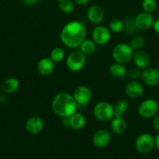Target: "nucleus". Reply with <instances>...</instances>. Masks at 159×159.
<instances>
[{"label": "nucleus", "instance_id": "nucleus-1", "mask_svg": "<svg viewBox=\"0 0 159 159\" xmlns=\"http://www.w3.org/2000/svg\"><path fill=\"white\" fill-rule=\"evenodd\" d=\"M87 30L82 23L76 20L67 23L61 30L60 39L65 46L77 48L86 39Z\"/></svg>", "mask_w": 159, "mask_h": 159}, {"label": "nucleus", "instance_id": "nucleus-2", "mask_svg": "<svg viewBox=\"0 0 159 159\" xmlns=\"http://www.w3.org/2000/svg\"><path fill=\"white\" fill-rule=\"evenodd\" d=\"M51 108L56 115L61 117L68 118L76 113L78 104L70 93H60L53 98Z\"/></svg>", "mask_w": 159, "mask_h": 159}, {"label": "nucleus", "instance_id": "nucleus-3", "mask_svg": "<svg viewBox=\"0 0 159 159\" xmlns=\"http://www.w3.org/2000/svg\"><path fill=\"white\" fill-rule=\"evenodd\" d=\"M133 53L134 51L130 45L119 43L115 45L112 50V57L116 63L125 65L132 61Z\"/></svg>", "mask_w": 159, "mask_h": 159}, {"label": "nucleus", "instance_id": "nucleus-4", "mask_svg": "<svg viewBox=\"0 0 159 159\" xmlns=\"http://www.w3.org/2000/svg\"><path fill=\"white\" fill-rule=\"evenodd\" d=\"M94 117L101 122L111 120L114 117L113 106L106 101H101L96 103L93 110Z\"/></svg>", "mask_w": 159, "mask_h": 159}, {"label": "nucleus", "instance_id": "nucleus-5", "mask_svg": "<svg viewBox=\"0 0 159 159\" xmlns=\"http://www.w3.org/2000/svg\"><path fill=\"white\" fill-rule=\"evenodd\" d=\"M159 110L158 102L154 99H147L142 101L138 107V113L142 118L151 119L157 115Z\"/></svg>", "mask_w": 159, "mask_h": 159}, {"label": "nucleus", "instance_id": "nucleus-6", "mask_svg": "<svg viewBox=\"0 0 159 159\" xmlns=\"http://www.w3.org/2000/svg\"><path fill=\"white\" fill-rule=\"evenodd\" d=\"M135 148L139 153L147 154L151 152L155 146L154 138L150 134H142L135 140Z\"/></svg>", "mask_w": 159, "mask_h": 159}, {"label": "nucleus", "instance_id": "nucleus-7", "mask_svg": "<svg viewBox=\"0 0 159 159\" xmlns=\"http://www.w3.org/2000/svg\"><path fill=\"white\" fill-rule=\"evenodd\" d=\"M65 65L70 71H80L86 65L85 54L81 51H73L70 53L65 60Z\"/></svg>", "mask_w": 159, "mask_h": 159}, {"label": "nucleus", "instance_id": "nucleus-8", "mask_svg": "<svg viewBox=\"0 0 159 159\" xmlns=\"http://www.w3.org/2000/svg\"><path fill=\"white\" fill-rule=\"evenodd\" d=\"M111 39V30L104 26H97L92 31V40L96 44L104 46L109 42Z\"/></svg>", "mask_w": 159, "mask_h": 159}, {"label": "nucleus", "instance_id": "nucleus-9", "mask_svg": "<svg viewBox=\"0 0 159 159\" xmlns=\"http://www.w3.org/2000/svg\"><path fill=\"white\" fill-rule=\"evenodd\" d=\"M73 96L78 106H84L90 102L92 98V93L86 85H79L75 89Z\"/></svg>", "mask_w": 159, "mask_h": 159}, {"label": "nucleus", "instance_id": "nucleus-10", "mask_svg": "<svg viewBox=\"0 0 159 159\" xmlns=\"http://www.w3.org/2000/svg\"><path fill=\"white\" fill-rule=\"evenodd\" d=\"M142 81L145 85L154 87L159 84V70L157 68H144L141 73Z\"/></svg>", "mask_w": 159, "mask_h": 159}, {"label": "nucleus", "instance_id": "nucleus-11", "mask_svg": "<svg viewBox=\"0 0 159 159\" xmlns=\"http://www.w3.org/2000/svg\"><path fill=\"white\" fill-rule=\"evenodd\" d=\"M112 135L110 132L104 129H100L94 134L92 137V142L95 147L98 148H106L111 142Z\"/></svg>", "mask_w": 159, "mask_h": 159}, {"label": "nucleus", "instance_id": "nucleus-12", "mask_svg": "<svg viewBox=\"0 0 159 159\" xmlns=\"http://www.w3.org/2000/svg\"><path fill=\"white\" fill-rule=\"evenodd\" d=\"M125 93L131 99H138L143 94V86L137 80H130L126 84Z\"/></svg>", "mask_w": 159, "mask_h": 159}, {"label": "nucleus", "instance_id": "nucleus-13", "mask_svg": "<svg viewBox=\"0 0 159 159\" xmlns=\"http://www.w3.org/2000/svg\"><path fill=\"white\" fill-rule=\"evenodd\" d=\"M25 128L30 134H38L43 130L44 120L38 116H31L26 122Z\"/></svg>", "mask_w": 159, "mask_h": 159}, {"label": "nucleus", "instance_id": "nucleus-14", "mask_svg": "<svg viewBox=\"0 0 159 159\" xmlns=\"http://www.w3.org/2000/svg\"><path fill=\"white\" fill-rule=\"evenodd\" d=\"M154 17L152 14L150 12H143L139 13L135 17V23L138 30H146L150 29L154 24Z\"/></svg>", "mask_w": 159, "mask_h": 159}, {"label": "nucleus", "instance_id": "nucleus-15", "mask_svg": "<svg viewBox=\"0 0 159 159\" xmlns=\"http://www.w3.org/2000/svg\"><path fill=\"white\" fill-rule=\"evenodd\" d=\"M87 16L90 23L98 25L104 20V11L101 6L98 5H93L87 10Z\"/></svg>", "mask_w": 159, "mask_h": 159}, {"label": "nucleus", "instance_id": "nucleus-16", "mask_svg": "<svg viewBox=\"0 0 159 159\" xmlns=\"http://www.w3.org/2000/svg\"><path fill=\"white\" fill-rule=\"evenodd\" d=\"M132 61H133L135 66L140 69H144V68H147L151 63V58H150L149 54L143 50L134 51Z\"/></svg>", "mask_w": 159, "mask_h": 159}, {"label": "nucleus", "instance_id": "nucleus-17", "mask_svg": "<svg viewBox=\"0 0 159 159\" xmlns=\"http://www.w3.org/2000/svg\"><path fill=\"white\" fill-rule=\"evenodd\" d=\"M55 62L50 57H44L38 61L37 70L41 75L48 76L54 71Z\"/></svg>", "mask_w": 159, "mask_h": 159}, {"label": "nucleus", "instance_id": "nucleus-18", "mask_svg": "<svg viewBox=\"0 0 159 159\" xmlns=\"http://www.w3.org/2000/svg\"><path fill=\"white\" fill-rule=\"evenodd\" d=\"M68 123L72 129L79 130L85 127L86 119L82 113L76 112L72 116L68 117Z\"/></svg>", "mask_w": 159, "mask_h": 159}, {"label": "nucleus", "instance_id": "nucleus-19", "mask_svg": "<svg viewBox=\"0 0 159 159\" xmlns=\"http://www.w3.org/2000/svg\"><path fill=\"white\" fill-rule=\"evenodd\" d=\"M20 82L16 78H8L2 84V90L6 94H12L19 89Z\"/></svg>", "mask_w": 159, "mask_h": 159}, {"label": "nucleus", "instance_id": "nucleus-20", "mask_svg": "<svg viewBox=\"0 0 159 159\" xmlns=\"http://www.w3.org/2000/svg\"><path fill=\"white\" fill-rule=\"evenodd\" d=\"M108 73L114 79H122L126 76L127 70L124 67V65L115 62L109 66Z\"/></svg>", "mask_w": 159, "mask_h": 159}, {"label": "nucleus", "instance_id": "nucleus-21", "mask_svg": "<svg viewBox=\"0 0 159 159\" xmlns=\"http://www.w3.org/2000/svg\"><path fill=\"white\" fill-rule=\"evenodd\" d=\"M127 125L123 117H113L111 121V129L116 134H123L126 132Z\"/></svg>", "mask_w": 159, "mask_h": 159}, {"label": "nucleus", "instance_id": "nucleus-22", "mask_svg": "<svg viewBox=\"0 0 159 159\" xmlns=\"http://www.w3.org/2000/svg\"><path fill=\"white\" fill-rule=\"evenodd\" d=\"M129 102L126 99H119L113 106L114 117H123V115L129 110Z\"/></svg>", "mask_w": 159, "mask_h": 159}, {"label": "nucleus", "instance_id": "nucleus-23", "mask_svg": "<svg viewBox=\"0 0 159 159\" xmlns=\"http://www.w3.org/2000/svg\"><path fill=\"white\" fill-rule=\"evenodd\" d=\"M80 48L84 54H91L96 50V43L93 40L85 39L80 45Z\"/></svg>", "mask_w": 159, "mask_h": 159}, {"label": "nucleus", "instance_id": "nucleus-24", "mask_svg": "<svg viewBox=\"0 0 159 159\" xmlns=\"http://www.w3.org/2000/svg\"><path fill=\"white\" fill-rule=\"evenodd\" d=\"M123 30L128 34H135L139 30L135 23V18H128L123 22Z\"/></svg>", "mask_w": 159, "mask_h": 159}, {"label": "nucleus", "instance_id": "nucleus-25", "mask_svg": "<svg viewBox=\"0 0 159 159\" xmlns=\"http://www.w3.org/2000/svg\"><path fill=\"white\" fill-rule=\"evenodd\" d=\"M131 48L133 49V51H139L141 50L142 48L145 44L144 37L140 35H135L131 38L130 42L129 43Z\"/></svg>", "mask_w": 159, "mask_h": 159}, {"label": "nucleus", "instance_id": "nucleus-26", "mask_svg": "<svg viewBox=\"0 0 159 159\" xmlns=\"http://www.w3.org/2000/svg\"><path fill=\"white\" fill-rule=\"evenodd\" d=\"M64 57H65V52L62 48H55L51 50V53H50V58L55 62V63H59V62L62 61L63 60Z\"/></svg>", "mask_w": 159, "mask_h": 159}, {"label": "nucleus", "instance_id": "nucleus-27", "mask_svg": "<svg viewBox=\"0 0 159 159\" xmlns=\"http://www.w3.org/2000/svg\"><path fill=\"white\" fill-rule=\"evenodd\" d=\"M59 8L65 13H70L74 10V3L72 0H58Z\"/></svg>", "mask_w": 159, "mask_h": 159}, {"label": "nucleus", "instance_id": "nucleus-28", "mask_svg": "<svg viewBox=\"0 0 159 159\" xmlns=\"http://www.w3.org/2000/svg\"><path fill=\"white\" fill-rule=\"evenodd\" d=\"M109 30L114 33L121 32L123 30V22L119 19H113L109 23Z\"/></svg>", "mask_w": 159, "mask_h": 159}, {"label": "nucleus", "instance_id": "nucleus-29", "mask_svg": "<svg viewBox=\"0 0 159 159\" xmlns=\"http://www.w3.org/2000/svg\"><path fill=\"white\" fill-rule=\"evenodd\" d=\"M141 6L144 12L152 13L157 8V2L156 0H143Z\"/></svg>", "mask_w": 159, "mask_h": 159}, {"label": "nucleus", "instance_id": "nucleus-30", "mask_svg": "<svg viewBox=\"0 0 159 159\" xmlns=\"http://www.w3.org/2000/svg\"><path fill=\"white\" fill-rule=\"evenodd\" d=\"M141 69L137 67H133L131 68L129 71H127L126 76L129 78L130 80H137L139 78L141 77Z\"/></svg>", "mask_w": 159, "mask_h": 159}, {"label": "nucleus", "instance_id": "nucleus-31", "mask_svg": "<svg viewBox=\"0 0 159 159\" xmlns=\"http://www.w3.org/2000/svg\"><path fill=\"white\" fill-rule=\"evenodd\" d=\"M153 127L154 130L159 132V115H156L153 117Z\"/></svg>", "mask_w": 159, "mask_h": 159}, {"label": "nucleus", "instance_id": "nucleus-32", "mask_svg": "<svg viewBox=\"0 0 159 159\" xmlns=\"http://www.w3.org/2000/svg\"><path fill=\"white\" fill-rule=\"evenodd\" d=\"M153 28H154V30L155 31L156 34L159 35V18L154 20V24H153Z\"/></svg>", "mask_w": 159, "mask_h": 159}, {"label": "nucleus", "instance_id": "nucleus-33", "mask_svg": "<svg viewBox=\"0 0 159 159\" xmlns=\"http://www.w3.org/2000/svg\"><path fill=\"white\" fill-rule=\"evenodd\" d=\"M23 2V3L27 6H34V5L37 4L39 0H22Z\"/></svg>", "mask_w": 159, "mask_h": 159}, {"label": "nucleus", "instance_id": "nucleus-34", "mask_svg": "<svg viewBox=\"0 0 159 159\" xmlns=\"http://www.w3.org/2000/svg\"><path fill=\"white\" fill-rule=\"evenodd\" d=\"M74 2L80 6H84V5H87L90 2V0H74Z\"/></svg>", "mask_w": 159, "mask_h": 159}, {"label": "nucleus", "instance_id": "nucleus-35", "mask_svg": "<svg viewBox=\"0 0 159 159\" xmlns=\"http://www.w3.org/2000/svg\"><path fill=\"white\" fill-rule=\"evenodd\" d=\"M154 143H155V147L159 151V133L154 138Z\"/></svg>", "mask_w": 159, "mask_h": 159}, {"label": "nucleus", "instance_id": "nucleus-36", "mask_svg": "<svg viewBox=\"0 0 159 159\" xmlns=\"http://www.w3.org/2000/svg\"><path fill=\"white\" fill-rule=\"evenodd\" d=\"M157 68L159 70V61H158V63H157Z\"/></svg>", "mask_w": 159, "mask_h": 159}, {"label": "nucleus", "instance_id": "nucleus-37", "mask_svg": "<svg viewBox=\"0 0 159 159\" xmlns=\"http://www.w3.org/2000/svg\"><path fill=\"white\" fill-rule=\"evenodd\" d=\"M0 91H1V88H0Z\"/></svg>", "mask_w": 159, "mask_h": 159}, {"label": "nucleus", "instance_id": "nucleus-38", "mask_svg": "<svg viewBox=\"0 0 159 159\" xmlns=\"http://www.w3.org/2000/svg\"><path fill=\"white\" fill-rule=\"evenodd\" d=\"M158 105H159V102H158Z\"/></svg>", "mask_w": 159, "mask_h": 159}]
</instances>
